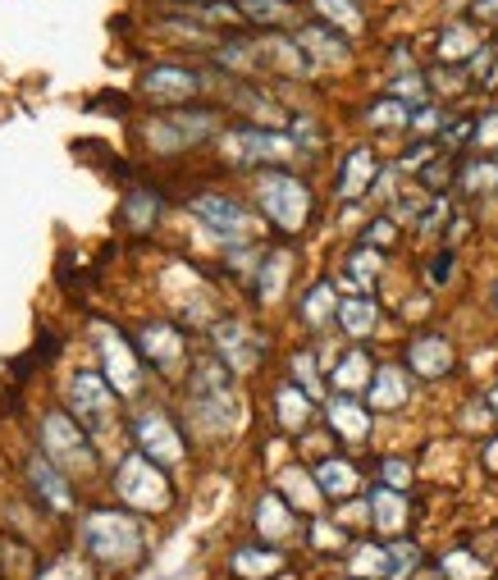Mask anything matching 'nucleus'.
Here are the masks:
<instances>
[{
    "instance_id": "14",
    "label": "nucleus",
    "mask_w": 498,
    "mask_h": 580,
    "mask_svg": "<svg viewBox=\"0 0 498 580\" xmlns=\"http://www.w3.org/2000/svg\"><path fill=\"white\" fill-rule=\"evenodd\" d=\"M330 426H334L339 439L366 443L371 439V407L357 403L353 393H339V398H330Z\"/></svg>"
},
{
    "instance_id": "1",
    "label": "nucleus",
    "mask_w": 498,
    "mask_h": 580,
    "mask_svg": "<svg viewBox=\"0 0 498 580\" xmlns=\"http://www.w3.org/2000/svg\"><path fill=\"white\" fill-rule=\"evenodd\" d=\"M188 403H192V420L206 434H220L238 420V393H233V375L220 362H197L188 379Z\"/></svg>"
},
{
    "instance_id": "26",
    "label": "nucleus",
    "mask_w": 498,
    "mask_h": 580,
    "mask_svg": "<svg viewBox=\"0 0 498 580\" xmlns=\"http://www.w3.org/2000/svg\"><path fill=\"white\" fill-rule=\"evenodd\" d=\"M289 265H293L289 252H270V256L261 261V275H256V298H261V302H274L279 288H284V279H289Z\"/></svg>"
},
{
    "instance_id": "29",
    "label": "nucleus",
    "mask_w": 498,
    "mask_h": 580,
    "mask_svg": "<svg viewBox=\"0 0 498 580\" xmlns=\"http://www.w3.org/2000/svg\"><path fill=\"white\" fill-rule=\"evenodd\" d=\"M361 384H371V370H366V352H348L343 362L334 366V389L339 393H353Z\"/></svg>"
},
{
    "instance_id": "13",
    "label": "nucleus",
    "mask_w": 498,
    "mask_h": 580,
    "mask_svg": "<svg viewBox=\"0 0 498 580\" xmlns=\"http://www.w3.org/2000/svg\"><path fill=\"white\" fill-rule=\"evenodd\" d=\"M47 449H51L55 457H64V462L82 466V471H92V449L82 443V434L74 430L69 416H60V412L47 416Z\"/></svg>"
},
{
    "instance_id": "44",
    "label": "nucleus",
    "mask_w": 498,
    "mask_h": 580,
    "mask_svg": "<svg viewBox=\"0 0 498 580\" xmlns=\"http://www.w3.org/2000/svg\"><path fill=\"white\" fill-rule=\"evenodd\" d=\"M485 462H489V471L498 476V439H489V449H485Z\"/></svg>"
},
{
    "instance_id": "17",
    "label": "nucleus",
    "mask_w": 498,
    "mask_h": 580,
    "mask_svg": "<svg viewBox=\"0 0 498 580\" xmlns=\"http://www.w3.org/2000/svg\"><path fill=\"white\" fill-rule=\"evenodd\" d=\"M142 352L161 370H179V362H183V333L169 329V325H146L142 329Z\"/></svg>"
},
{
    "instance_id": "32",
    "label": "nucleus",
    "mask_w": 498,
    "mask_h": 580,
    "mask_svg": "<svg viewBox=\"0 0 498 580\" xmlns=\"http://www.w3.org/2000/svg\"><path fill=\"white\" fill-rule=\"evenodd\" d=\"M316 10H320L324 18H330V24L348 28V33L361 28V14H357V5H348V0H316Z\"/></svg>"
},
{
    "instance_id": "28",
    "label": "nucleus",
    "mask_w": 498,
    "mask_h": 580,
    "mask_svg": "<svg viewBox=\"0 0 498 580\" xmlns=\"http://www.w3.org/2000/svg\"><path fill=\"white\" fill-rule=\"evenodd\" d=\"M348 567L361 580H380V576H388V549H380V544H357V549H348Z\"/></svg>"
},
{
    "instance_id": "46",
    "label": "nucleus",
    "mask_w": 498,
    "mask_h": 580,
    "mask_svg": "<svg viewBox=\"0 0 498 580\" xmlns=\"http://www.w3.org/2000/svg\"><path fill=\"white\" fill-rule=\"evenodd\" d=\"M489 412H494V416H498V389H494V393H489Z\"/></svg>"
},
{
    "instance_id": "40",
    "label": "nucleus",
    "mask_w": 498,
    "mask_h": 580,
    "mask_svg": "<svg viewBox=\"0 0 498 580\" xmlns=\"http://www.w3.org/2000/svg\"><path fill=\"white\" fill-rule=\"evenodd\" d=\"M375 270H380V256H375V252H357V256H353V275H357L361 283H371Z\"/></svg>"
},
{
    "instance_id": "38",
    "label": "nucleus",
    "mask_w": 498,
    "mask_h": 580,
    "mask_svg": "<svg viewBox=\"0 0 498 580\" xmlns=\"http://www.w3.org/2000/svg\"><path fill=\"white\" fill-rule=\"evenodd\" d=\"M293 379H302L297 389H307L311 398L320 393V384H316V370H311V352H297V356H293Z\"/></svg>"
},
{
    "instance_id": "8",
    "label": "nucleus",
    "mask_w": 498,
    "mask_h": 580,
    "mask_svg": "<svg viewBox=\"0 0 498 580\" xmlns=\"http://www.w3.org/2000/svg\"><path fill=\"white\" fill-rule=\"evenodd\" d=\"M210 128H215L210 115H169L161 124H151L146 138L156 142V151H183V147H197Z\"/></svg>"
},
{
    "instance_id": "9",
    "label": "nucleus",
    "mask_w": 498,
    "mask_h": 580,
    "mask_svg": "<svg viewBox=\"0 0 498 580\" xmlns=\"http://www.w3.org/2000/svg\"><path fill=\"white\" fill-rule=\"evenodd\" d=\"M452 343L444 339V333H417V339L407 343V370H417L421 379H439L452 370Z\"/></svg>"
},
{
    "instance_id": "11",
    "label": "nucleus",
    "mask_w": 498,
    "mask_h": 580,
    "mask_svg": "<svg viewBox=\"0 0 498 580\" xmlns=\"http://www.w3.org/2000/svg\"><path fill=\"white\" fill-rule=\"evenodd\" d=\"M138 443L151 462H179L183 457V443H179V430L169 426L161 412H142L138 416Z\"/></svg>"
},
{
    "instance_id": "39",
    "label": "nucleus",
    "mask_w": 498,
    "mask_h": 580,
    "mask_svg": "<svg viewBox=\"0 0 498 580\" xmlns=\"http://www.w3.org/2000/svg\"><path fill=\"white\" fill-rule=\"evenodd\" d=\"M494 178H498V165H471V169L462 174V184H467L471 192H481V188H494Z\"/></svg>"
},
{
    "instance_id": "30",
    "label": "nucleus",
    "mask_w": 498,
    "mask_h": 580,
    "mask_svg": "<svg viewBox=\"0 0 498 580\" xmlns=\"http://www.w3.org/2000/svg\"><path fill=\"white\" fill-rule=\"evenodd\" d=\"M439 567H444L448 580H485L489 576V567L481 563V557H471L467 549H448Z\"/></svg>"
},
{
    "instance_id": "27",
    "label": "nucleus",
    "mask_w": 498,
    "mask_h": 580,
    "mask_svg": "<svg viewBox=\"0 0 498 580\" xmlns=\"http://www.w3.org/2000/svg\"><path fill=\"white\" fill-rule=\"evenodd\" d=\"M243 14L252 18V24H261V28L297 24V10L289 5V0H243Z\"/></svg>"
},
{
    "instance_id": "4",
    "label": "nucleus",
    "mask_w": 498,
    "mask_h": 580,
    "mask_svg": "<svg viewBox=\"0 0 498 580\" xmlns=\"http://www.w3.org/2000/svg\"><path fill=\"white\" fill-rule=\"evenodd\" d=\"M119 499L138 512H165L169 507V480L146 453H133L119 466Z\"/></svg>"
},
{
    "instance_id": "23",
    "label": "nucleus",
    "mask_w": 498,
    "mask_h": 580,
    "mask_svg": "<svg viewBox=\"0 0 498 580\" xmlns=\"http://www.w3.org/2000/svg\"><path fill=\"white\" fill-rule=\"evenodd\" d=\"M371 526L380 530V534H398L403 526H407V503L398 499V489H375L371 494Z\"/></svg>"
},
{
    "instance_id": "33",
    "label": "nucleus",
    "mask_w": 498,
    "mask_h": 580,
    "mask_svg": "<svg viewBox=\"0 0 498 580\" xmlns=\"http://www.w3.org/2000/svg\"><path fill=\"white\" fill-rule=\"evenodd\" d=\"M156 211H161V202H156L151 192H133V197H128V206H124V215L133 219V229L156 225Z\"/></svg>"
},
{
    "instance_id": "47",
    "label": "nucleus",
    "mask_w": 498,
    "mask_h": 580,
    "mask_svg": "<svg viewBox=\"0 0 498 580\" xmlns=\"http://www.w3.org/2000/svg\"><path fill=\"white\" fill-rule=\"evenodd\" d=\"M494 302H498V283H494Z\"/></svg>"
},
{
    "instance_id": "22",
    "label": "nucleus",
    "mask_w": 498,
    "mask_h": 580,
    "mask_svg": "<svg viewBox=\"0 0 498 580\" xmlns=\"http://www.w3.org/2000/svg\"><path fill=\"white\" fill-rule=\"evenodd\" d=\"M274 416H279V426H284V430H307V420H311V393L297 389V384H284V389L274 393Z\"/></svg>"
},
{
    "instance_id": "37",
    "label": "nucleus",
    "mask_w": 498,
    "mask_h": 580,
    "mask_svg": "<svg viewBox=\"0 0 498 580\" xmlns=\"http://www.w3.org/2000/svg\"><path fill=\"white\" fill-rule=\"evenodd\" d=\"M444 37H448V41H439L444 55H471V51H475V37H471L467 28H448Z\"/></svg>"
},
{
    "instance_id": "36",
    "label": "nucleus",
    "mask_w": 498,
    "mask_h": 580,
    "mask_svg": "<svg viewBox=\"0 0 498 580\" xmlns=\"http://www.w3.org/2000/svg\"><path fill=\"white\" fill-rule=\"evenodd\" d=\"M380 480H384V489H407L411 484V466L398 462V457H384L380 462Z\"/></svg>"
},
{
    "instance_id": "35",
    "label": "nucleus",
    "mask_w": 498,
    "mask_h": 580,
    "mask_svg": "<svg viewBox=\"0 0 498 580\" xmlns=\"http://www.w3.org/2000/svg\"><path fill=\"white\" fill-rule=\"evenodd\" d=\"M375 128H403L411 124V105H398V101H380L375 105V115H371Z\"/></svg>"
},
{
    "instance_id": "10",
    "label": "nucleus",
    "mask_w": 498,
    "mask_h": 580,
    "mask_svg": "<svg viewBox=\"0 0 498 580\" xmlns=\"http://www.w3.org/2000/svg\"><path fill=\"white\" fill-rule=\"evenodd\" d=\"M215 348L225 352V366L229 370H252L256 362H261V339L247 329V325H238V320H225V325H215Z\"/></svg>"
},
{
    "instance_id": "2",
    "label": "nucleus",
    "mask_w": 498,
    "mask_h": 580,
    "mask_svg": "<svg viewBox=\"0 0 498 580\" xmlns=\"http://www.w3.org/2000/svg\"><path fill=\"white\" fill-rule=\"evenodd\" d=\"M256 202H261L270 225L284 234H297L311 219V188L284 169H261V178H256Z\"/></svg>"
},
{
    "instance_id": "42",
    "label": "nucleus",
    "mask_w": 498,
    "mask_h": 580,
    "mask_svg": "<svg viewBox=\"0 0 498 580\" xmlns=\"http://www.w3.org/2000/svg\"><path fill=\"white\" fill-rule=\"evenodd\" d=\"M475 147H498V115H489L481 128H475Z\"/></svg>"
},
{
    "instance_id": "5",
    "label": "nucleus",
    "mask_w": 498,
    "mask_h": 580,
    "mask_svg": "<svg viewBox=\"0 0 498 580\" xmlns=\"http://www.w3.org/2000/svg\"><path fill=\"white\" fill-rule=\"evenodd\" d=\"M220 147L233 165H274V161H289L297 151L284 133H266V128H229L220 138Z\"/></svg>"
},
{
    "instance_id": "19",
    "label": "nucleus",
    "mask_w": 498,
    "mask_h": 580,
    "mask_svg": "<svg viewBox=\"0 0 498 580\" xmlns=\"http://www.w3.org/2000/svg\"><path fill=\"white\" fill-rule=\"evenodd\" d=\"M316 484H320V494H324V499H353V494H357V484H361V476H357V466H353V462L324 457V462L316 466Z\"/></svg>"
},
{
    "instance_id": "12",
    "label": "nucleus",
    "mask_w": 498,
    "mask_h": 580,
    "mask_svg": "<svg viewBox=\"0 0 498 580\" xmlns=\"http://www.w3.org/2000/svg\"><path fill=\"white\" fill-rule=\"evenodd\" d=\"M375 174H380L375 151L371 147H353L348 155H343V165H339V197L343 202H357V197L375 184Z\"/></svg>"
},
{
    "instance_id": "48",
    "label": "nucleus",
    "mask_w": 498,
    "mask_h": 580,
    "mask_svg": "<svg viewBox=\"0 0 498 580\" xmlns=\"http://www.w3.org/2000/svg\"><path fill=\"white\" fill-rule=\"evenodd\" d=\"M348 580H361V576H348Z\"/></svg>"
},
{
    "instance_id": "3",
    "label": "nucleus",
    "mask_w": 498,
    "mask_h": 580,
    "mask_svg": "<svg viewBox=\"0 0 498 580\" xmlns=\"http://www.w3.org/2000/svg\"><path fill=\"white\" fill-rule=\"evenodd\" d=\"M82 534H88V549L111 567H128L142 557V526L128 517V512H115V507L92 512V517L82 521Z\"/></svg>"
},
{
    "instance_id": "31",
    "label": "nucleus",
    "mask_w": 498,
    "mask_h": 580,
    "mask_svg": "<svg viewBox=\"0 0 498 580\" xmlns=\"http://www.w3.org/2000/svg\"><path fill=\"white\" fill-rule=\"evenodd\" d=\"M33 484H37V489H41V494H47V499H51V503H55L60 512H64V507H69V489H64V480H60V476L51 471V466H47V462H33Z\"/></svg>"
},
{
    "instance_id": "34",
    "label": "nucleus",
    "mask_w": 498,
    "mask_h": 580,
    "mask_svg": "<svg viewBox=\"0 0 498 580\" xmlns=\"http://www.w3.org/2000/svg\"><path fill=\"white\" fill-rule=\"evenodd\" d=\"M417 563H421V549L417 544H407V540L388 544V576H407Z\"/></svg>"
},
{
    "instance_id": "45",
    "label": "nucleus",
    "mask_w": 498,
    "mask_h": 580,
    "mask_svg": "<svg viewBox=\"0 0 498 580\" xmlns=\"http://www.w3.org/2000/svg\"><path fill=\"white\" fill-rule=\"evenodd\" d=\"M475 14H498V0H475Z\"/></svg>"
},
{
    "instance_id": "43",
    "label": "nucleus",
    "mask_w": 498,
    "mask_h": 580,
    "mask_svg": "<svg viewBox=\"0 0 498 580\" xmlns=\"http://www.w3.org/2000/svg\"><path fill=\"white\" fill-rule=\"evenodd\" d=\"M452 252H439V261H435V279H448V270H452V261H448Z\"/></svg>"
},
{
    "instance_id": "41",
    "label": "nucleus",
    "mask_w": 498,
    "mask_h": 580,
    "mask_svg": "<svg viewBox=\"0 0 498 580\" xmlns=\"http://www.w3.org/2000/svg\"><path fill=\"white\" fill-rule=\"evenodd\" d=\"M41 580H88V571H82V567L74 563V557H64V563H55Z\"/></svg>"
},
{
    "instance_id": "21",
    "label": "nucleus",
    "mask_w": 498,
    "mask_h": 580,
    "mask_svg": "<svg viewBox=\"0 0 498 580\" xmlns=\"http://www.w3.org/2000/svg\"><path fill=\"white\" fill-rule=\"evenodd\" d=\"M339 302H343V298H334V288H330V283H316V288H307V293H302L297 316L307 320L311 329H324L330 320H339Z\"/></svg>"
},
{
    "instance_id": "18",
    "label": "nucleus",
    "mask_w": 498,
    "mask_h": 580,
    "mask_svg": "<svg viewBox=\"0 0 498 580\" xmlns=\"http://www.w3.org/2000/svg\"><path fill=\"white\" fill-rule=\"evenodd\" d=\"M256 530H261L270 544L289 540V534L297 530V512L284 499H279V494H261V503H256Z\"/></svg>"
},
{
    "instance_id": "20",
    "label": "nucleus",
    "mask_w": 498,
    "mask_h": 580,
    "mask_svg": "<svg viewBox=\"0 0 498 580\" xmlns=\"http://www.w3.org/2000/svg\"><path fill=\"white\" fill-rule=\"evenodd\" d=\"M375 320H380V311H375L371 298L357 293V298H343L339 302V325H343V333H348V339H371Z\"/></svg>"
},
{
    "instance_id": "25",
    "label": "nucleus",
    "mask_w": 498,
    "mask_h": 580,
    "mask_svg": "<svg viewBox=\"0 0 498 580\" xmlns=\"http://www.w3.org/2000/svg\"><path fill=\"white\" fill-rule=\"evenodd\" d=\"M101 348H105V362H111L115 389H119V393H133V389H138V366H133V352H128L119 339H111V333H105V339H101Z\"/></svg>"
},
{
    "instance_id": "6",
    "label": "nucleus",
    "mask_w": 498,
    "mask_h": 580,
    "mask_svg": "<svg viewBox=\"0 0 498 580\" xmlns=\"http://www.w3.org/2000/svg\"><path fill=\"white\" fill-rule=\"evenodd\" d=\"M192 215L202 219V225L210 234H220L229 242H247L256 234L252 225V215L233 202V197H220V192H202V197H192Z\"/></svg>"
},
{
    "instance_id": "16",
    "label": "nucleus",
    "mask_w": 498,
    "mask_h": 580,
    "mask_svg": "<svg viewBox=\"0 0 498 580\" xmlns=\"http://www.w3.org/2000/svg\"><path fill=\"white\" fill-rule=\"evenodd\" d=\"M229 567H233L238 580H270L279 567H284V553L266 549V544H247V549H233Z\"/></svg>"
},
{
    "instance_id": "24",
    "label": "nucleus",
    "mask_w": 498,
    "mask_h": 580,
    "mask_svg": "<svg viewBox=\"0 0 498 580\" xmlns=\"http://www.w3.org/2000/svg\"><path fill=\"white\" fill-rule=\"evenodd\" d=\"M74 407L88 420H105L111 416V389H105L97 375H78L74 379Z\"/></svg>"
},
{
    "instance_id": "7",
    "label": "nucleus",
    "mask_w": 498,
    "mask_h": 580,
    "mask_svg": "<svg viewBox=\"0 0 498 580\" xmlns=\"http://www.w3.org/2000/svg\"><path fill=\"white\" fill-rule=\"evenodd\" d=\"M142 92L156 101V105H179V101L202 92V74L197 70H183V64H156V70H146Z\"/></svg>"
},
{
    "instance_id": "15",
    "label": "nucleus",
    "mask_w": 498,
    "mask_h": 580,
    "mask_svg": "<svg viewBox=\"0 0 498 580\" xmlns=\"http://www.w3.org/2000/svg\"><path fill=\"white\" fill-rule=\"evenodd\" d=\"M366 398H371L375 412H398V407H407V398H411L407 370L403 366H380L371 375V384H366Z\"/></svg>"
}]
</instances>
